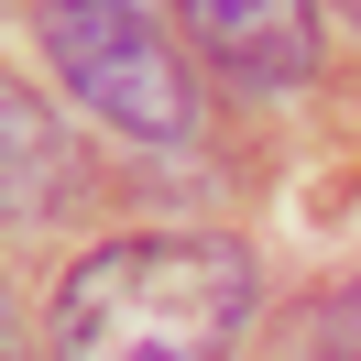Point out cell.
<instances>
[{
  "mask_svg": "<svg viewBox=\"0 0 361 361\" xmlns=\"http://www.w3.org/2000/svg\"><path fill=\"white\" fill-rule=\"evenodd\" d=\"M186 33L241 88H295L317 66V0H186Z\"/></svg>",
  "mask_w": 361,
  "mask_h": 361,
  "instance_id": "obj_3",
  "label": "cell"
},
{
  "mask_svg": "<svg viewBox=\"0 0 361 361\" xmlns=\"http://www.w3.org/2000/svg\"><path fill=\"white\" fill-rule=\"evenodd\" d=\"M285 361H361V274H350V285H329L307 317H295Z\"/></svg>",
  "mask_w": 361,
  "mask_h": 361,
  "instance_id": "obj_5",
  "label": "cell"
},
{
  "mask_svg": "<svg viewBox=\"0 0 361 361\" xmlns=\"http://www.w3.org/2000/svg\"><path fill=\"white\" fill-rule=\"evenodd\" d=\"M252 329V252L230 241H110L55 295L66 361H219Z\"/></svg>",
  "mask_w": 361,
  "mask_h": 361,
  "instance_id": "obj_1",
  "label": "cell"
},
{
  "mask_svg": "<svg viewBox=\"0 0 361 361\" xmlns=\"http://www.w3.org/2000/svg\"><path fill=\"white\" fill-rule=\"evenodd\" d=\"M339 11H350V23H361V0H339Z\"/></svg>",
  "mask_w": 361,
  "mask_h": 361,
  "instance_id": "obj_6",
  "label": "cell"
},
{
  "mask_svg": "<svg viewBox=\"0 0 361 361\" xmlns=\"http://www.w3.org/2000/svg\"><path fill=\"white\" fill-rule=\"evenodd\" d=\"M0 132H11V219H44L55 208V186H66V142H55V121L33 110V88H11L0 99Z\"/></svg>",
  "mask_w": 361,
  "mask_h": 361,
  "instance_id": "obj_4",
  "label": "cell"
},
{
  "mask_svg": "<svg viewBox=\"0 0 361 361\" xmlns=\"http://www.w3.org/2000/svg\"><path fill=\"white\" fill-rule=\"evenodd\" d=\"M44 55L132 142H186L197 132V77H186V55L164 44V23L142 0H44Z\"/></svg>",
  "mask_w": 361,
  "mask_h": 361,
  "instance_id": "obj_2",
  "label": "cell"
}]
</instances>
